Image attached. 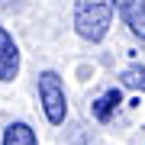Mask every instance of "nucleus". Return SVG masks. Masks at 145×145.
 I'll return each instance as SVG.
<instances>
[{
    "label": "nucleus",
    "mask_w": 145,
    "mask_h": 145,
    "mask_svg": "<svg viewBox=\"0 0 145 145\" xmlns=\"http://www.w3.org/2000/svg\"><path fill=\"white\" fill-rule=\"evenodd\" d=\"M119 84L129 90H145V68L142 65H129L123 74H119Z\"/></svg>",
    "instance_id": "0eeeda50"
},
{
    "label": "nucleus",
    "mask_w": 145,
    "mask_h": 145,
    "mask_svg": "<svg viewBox=\"0 0 145 145\" xmlns=\"http://www.w3.org/2000/svg\"><path fill=\"white\" fill-rule=\"evenodd\" d=\"M119 16L126 29L145 45V0H119Z\"/></svg>",
    "instance_id": "20e7f679"
},
{
    "label": "nucleus",
    "mask_w": 145,
    "mask_h": 145,
    "mask_svg": "<svg viewBox=\"0 0 145 145\" xmlns=\"http://www.w3.org/2000/svg\"><path fill=\"white\" fill-rule=\"evenodd\" d=\"M3 145H39V135L29 123H10L3 129Z\"/></svg>",
    "instance_id": "39448f33"
},
{
    "label": "nucleus",
    "mask_w": 145,
    "mask_h": 145,
    "mask_svg": "<svg viewBox=\"0 0 145 145\" xmlns=\"http://www.w3.org/2000/svg\"><path fill=\"white\" fill-rule=\"evenodd\" d=\"M116 10L119 0H74V32L90 45L103 42L113 26Z\"/></svg>",
    "instance_id": "f257e3e1"
},
{
    "label": "nucleus",
    "mask_w": 145,
    "mask_h": 145,
    "mask_svg": "<svg viewBox=\"0 0 145 145\" xmlns=\"http://www.w3.org/2000/svg\"><path fill=\"white\" fill-rule=\"evenodd\" d=\"M119 103H123V90H119V87H110L103 97L93 103V116H97V123H110Z\"/></svg>",
    "instance_id": "423d86ee"
},
{
    "label": "nucleus",
    "mask_w": 145,
    "mask_h": 145,
    "mask_svg": "<svg viewBox=\"0 0 145 145\" xmlns=\"http://www.w3.org/2000/svg\"><path fill=\"white\" fill-rule=\"evenodd\" d=\"M39 100H42V113L52 126H61L68 116V93H65V81L58 71H42L39 74Z\"/></svg>",
    "instance_id": "f03ea898"
},
{
    "label": "nucleus",
    "mask_w": 145,
    "mask_h": 145,
    "mask_svg": "<svg viewBox=\"0 0 145 145\" xmlns=\"http://www.w3.org/2000/svg\"><path fill=\"white\" fill-rule=\"evenodd\" d=\"M20 74V45L0 23V84H10Z\"/></svg>",
    "instance_id": "7ed1b4c3"
}]
</instances>
